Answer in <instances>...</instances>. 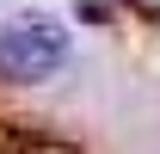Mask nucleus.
Segmentation results:
<instances>
[{"instance_id":"obj_1","label":"nucleus","mask_w":160,"mask_h":154,"mask_svg":"<svg viewBox=\"0 0 160 154\" xmlns=\"http://www.w3.org/2000/svg\"><path fill=\"white\" fill-rule=\"evenodd\" d=\"M62 62H68V31L49 13H19L0 31V80H12V86H37Z\"/></svg>"}]
</instances>
